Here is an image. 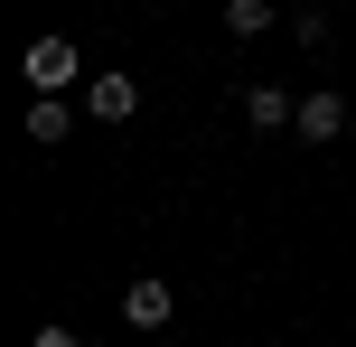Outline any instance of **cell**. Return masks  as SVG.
Returning a JSON list of instances; mask_svg holds the SVG:
<instances>
[{
    "mask_svg": "<svg viewBox=\"0 0 356 347\" xmlns=\"http://www.w3.org/2000/svg\"><path fill=\"white\" fill-rule=\"evenodd\" d=\"M19 75H29L38 94H66L75 75H85V56H75V38H38V47L19 56Z\"/></svg>",
    "mask_w": 356,
    "mask_h": 347,
    "instance_id": "1",
    "label": "cell"
},
{
    "mask_svg": "<svg viewBox=\"0 0 356 347\" xmlns=\"http://www.w3.org/2000/svg\"><path fill=\"white\" fill-rule=\"evenodd\" d=\"M244 122H253V131H282V122H300V104H291L282 85H253V94H244Z\"/></svg>",
    "mask_w": 356,
    "mask_h": 347,
    "instance_id": "6",
    "label": "cell"
},
{
    "mask_svg": "<svg viewBox=\"0 0 356 347\" xmlns=\"http://www.w3.org/2000/svg\"><path fill=\"white\" fill-rule=\"evenodd\" d=\"M85 113H94V122H131V113H141V85H131V75H94Z\"/></svg>",
    "mask_w": 356,
    "mask_h": 347,
    "instance_id": "3",
    "label": "cell"
},
{
    "mask_svg": "<svg viewBox=\"0 0 356 347\" xmlns=\"http://www.w3.org/2000/svg\"><path fill=\"white\" fill-rule=\"evenodd\" d=\"M291 131H300V141H338L347 131V94H300V122Z\"/></svg>",
    "mask_w": 356,
    "mask_h": 347,
    "instance_id": "4",
    "label": "cell"
},
{
    "mask_svg": "<svg viewBox=\"0 0 356 347\" xmlns=\"http://www.w3.org/2000/svg\"><path fill=\"white\" fill-rule=\"evenodd\" d=\"M66 131H75L66 94H38V104H29V141H38V150H66Z\"/></svg>",
    "mask_w": 356,
    "mask_h": 347,
    "instance_id": "5",
    "label": "cell"
},
{
    "mask_svg": "<svg viewBox=\"0 0 356 347\" xmlns=\"http://www.w3.org/2000/svg\"><path fill=\"white\" fill-rule=\"evenodd\" d=\"M29 347H85V338H75L66 319H47V329H29Z\"/></svg>",
    "mask_w": 356,
    "mask_h": 347,
    "instance_id": "8",
    "label": "cell"
},
{
    "mask_svg": "<svg viewBox=\"0 0 356 347\" xmlns=\"http://www.w3.org/2000/svg\"><path fill=\"white\" fill-rule=\"evenodd\" d=\"M122 319H131V329H169V319H178V291H169L160 273H141V282L122 291Z\"/></svg>",
    "mask_w": 356,
    "mask_h": 347,
    "instance_id": "2",
    "label": "cell"
},
{
    "mask_svg": "<svg viewBox=\"0 0 356 347\" xmlns=\"http://www.w3.org/2000/svg\"><path fill=\"white\" fill-rule=\"evenodd\" d=\"M225 29L234 38H263L272 29V0H225Z\"/></svg>",
    "mask_w": 356,
    "mask_h": 347,
    "instance_id": "7",
    "label": "cell"
}]
</instances>
